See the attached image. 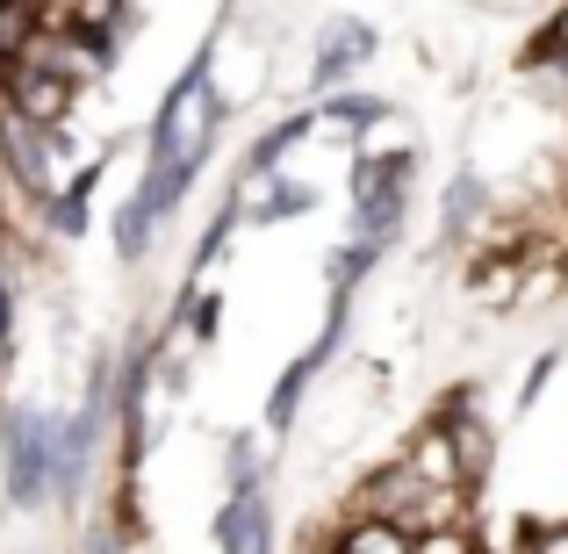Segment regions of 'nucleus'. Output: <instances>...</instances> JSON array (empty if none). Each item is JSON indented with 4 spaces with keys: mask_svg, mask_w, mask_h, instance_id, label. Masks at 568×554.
<instances>
[{
    "mask_svg": "<svg viewBox=\"0 0 568 554\" xmlns=\"http://www.w3.org/2000/svg\"><path fill=\"white\" fill-rule=\"evenodd\" d=\"M346 512L388 518V526H403V533H417V541H425V533H439V526H468V490L432 483L410 454H396V461H382V469H367L361 483H353Z\"/></svg>",
    "mask_w": 568,
    "mask_h": 554,
    "instance_id": "obj_1",
    "label": "nucleus"
},
{
    "mask_svg": "<svg viewBox=\"0 0 568 554\" xmlns=\"http://www.w3.org/2000/svg\"><path fill=\"white\" fill-rule=\"evenodd\" d=\"M410 194H417V152H353L346 167V209H353V238L367 245H396L410 223Z\"/></svg>",
    "mask_w": 568,
    "mask_h": 554,
    "instance_id": "obj_2",
    "label": "nucleus"
},
{
    "mask_svg": "<svg viewBox=\"0 0 568 554\" xmlns=\"http://www.w3.org/2000/svg\"><path fill=\"white\" fill-rule=\"evenodd\" d=\"M51 446H58V411L0 403V490L14 512L51 504Z\"/></svg>",
    "mask_w": 568,
    "mask_h": 554,
    "instance_id": "obj_3",
    "label": "nucleus"
},
{
    "mask_svg": "<svg viewBox=\"0 0 568 554\" xmlns=\"http://www.w3.org/2000/svg\"><path fill=\"white\" fill-rule=\"evenodd\" d=\"M346 318H353V295H332V318H324V332L310 339V346L295 353L288 367H281V382H274V389H266V432H288L295 417H303V396H310V382L332 367L338 339H346Z\"/></svg>",
    "mask_w": 568,
    "mask_h": 554,
    "instance_id": "obj_4",
    "label": "nucleus"
},
{
    "mask_svg": "<svg viewBox=\"0 0 568 554\" xmlns=\"http://www.w3.org/2000/svg\"><path fill=\"white\" fill-rule=\"evenodd\" d=\"M382 37L367 14H332V22L317 29V51H310V94H338V87H353L367 66H375Z\"/></svg>",
    "mask_w": 568,
    "mask_h": 554,
    "instance_id": "obj_5",
    "label": "nucleus"
},
{
    "mask_svg": "<svg viewBox=\"0 0 568 554\" xmlns=\"http://www.w3.org/2000/svg\"><path fill=\"white\" fill-rule=\"evenodd\" d=\"M0 87H8V109L29 115V123H43V130H65L72 101H80V87H72L58 66H43V58H14V66H0Z\"/></svg>",
    "mask_w": 568,
    "mask_h": 554,
    "instance_id": "obj_6",
    "label": "nucleus"
},
{
    "mask_svg": "<svg viewBox=\"0 0 568 554\" xmlns=\"http://www.w3.org/2000/svg\"><path fill=\"white\" fill-rule=\"evenodd\" d=\"M439 425H446V440H454V454H460L468 490H483L489 469H497V432H489V417L475 411V389H454V396L439 403Z\"/></svg>",
    "mask_w": 568,
    "mask_h": 554,
    "instance_id": "obj_7",
    "label": "nucleus"
},
{
    "mask_svg": "<svg viewBox=\"0 0 568 554\" xmlns=\"http://www.w3.org/2000/svg\"><path fill=\"white\" fill-rule=\"evenodd\" d=\"M216 554H274V504H266V490H223Z\"/></svg>",
    "mask_w": 568,
    "mask_h": 554,
    "instance_id": "obj_8",
    "label": "nucleus"
},
{
    "mask_svg": "<svg viewBox=\"0 0 568 554\" xmlns=\"http://www.w3.org/2000/svg\"><path fill=\"white\" fill-rule=\"evenodd\" d=\"M317 130H324V123H317V109H288L281 123H266L260 138L245 144V167H237V181H274V173L288 167V159L303 152V144L317 138Z\"/></svg>",
    "mask_w": 568,
    "mask_h": 554,
    "instance_id": "obj_9",
    "label": "nucleus"
},
{
    "mask_svg": "<svg viewBox=\"0 0 568 554\" xmlns=\"http://www.w3.org/2000/svg\"><path fill=\"white\" fill-rule=\"evenodd\" d=\"M483 216H489V181L460 167L439 194V245H468V238L483 231Z\"/></svg>",
    "mask_w": 568,
    "mask_h": 554,
    "instance_id": "obj_10",
    "label": "nucleus"
},
{
    "mask_svg": "<svg viewBox=\"0 0 568 554\" xmlns=\"http://www.w3.org/2000/svg\"><path fill=\"white\" fill-rule=\"evenodd\" d=\"M317 554H417V533L388 526V518H361V512H346V526L324 533Z\"/></svg>",
    "mask_w": 568,
    "mask_h": 554,
    "instance_id": "obj_11",
    "label": "nucleus"
},
{
    "mask_svg": "<svg viewBox=\"0 0 568 554\" xmlns=\"http://www.w3.org/2000/svg\"><path fill=\"white\" fill-rule=\"evenodd\" d=\"M94 181H101V159H87L80 173H65V181H58V194L43 202L51 238H87V223H94Z\"/></svg>",
    "mask_w": 568,
    "mask_h": 554,
    "instance_id": "obj_12",
    "label": "nucleus"
},
{
    "mask_svg": "<svg viewBox=\"0 0 568 554\" xmlns=\"http://www.w3.org/2000/svg\"><path fill=\"white\" fill-rule=\"evenodd\" d=\"M245 188H252L245 223H260V231H274V223L310 216V209H317V188H310V181H295V173H274V181H245Z\"/></svg>",
    "mask_w": 568,
    "mask_h": 554,
    "instance_id": "obj_13",
    "label": "nucleus"
},
{
    "mask_svg": "<svg viewBox=\"0 0 568 554\" xmlns=\"http://www.w3.org/2000/svg\"><path fill=\"white\" fill-rule=\"evenodd\" d=\"M58 0H0V66H14V58L37 51V37L58 22Z\"/></svg>",
    "mask_w": 568,
    "mask_h": 554,
    "instance_id": "obj_14",
    "label": "nucleus"
},
{
    "mask_svg": "<svg viewBox=\"0 0 568 554\" xmlns=\"http://www.w3.org/2000/svg\"><path fill=\"white\" fill-rule=\"evenodd\" d=\"M317 123L332 130V138H367L375 123H388V101L361 94V87H338V94H317Z\"/></svg>",
    "mask_w": 568,
    "mask_h": 554,
    "instance_id": "obj_15",
    "label": "nucleus"
},
{
    "mask_svg": "<svg viewBox=\"0 0 568 554\" xmlns=\"http://www.w3.org/2000/svg\"><path fill=\"white\" fill-rule=\"evenodd\" d=\"M159 231H166V223H159L152 202L130 188V202L115 209V260H123V266H144V260H152V245H159Z\"/></svg>",
    "mask_w": 568,
    "mask_h": 554,
    "instance_id": "obj_16",
    "label": "nucleus"
},
{
    "mask_svg": "<svg viewBox=\"0 0 568 554\" xmlns=\"http://www.w3.org/2000/svg\"><path fill=\"white\" fill-rule=\"evenodd\" d=\"M526 87L547 101V109L568 115V51H561V43H547V37L526 43Z\"/></svg>",
    "mask_w": 568,
    "mask_h": 554,
    "instance_id": "obj_17",
    "label": "nucleus"
},
{
    "mask_svg": "<svg viewBox=\"0 0 568 554\" xmlns=\"http://www.w3.org/2000/svg\"><path fill=\"white\" fill-rule=\"evenodd\" d=\"M223 490H266V454L252 432H231L223 440Z\"/></svg>",
    "mask_w": 568,
    "mask_h": 554,
    "instance_id": "obj_18",
    "label": "nucleus"
},
{
    "mask_svg": "<svg viewBox=\"0 0 568 554\" xmlns=\"http://www.w3.org/2000/svg\"><path fill=\"white\" fill-rule=\"evenodd\" d=\"M417 554H483V541H475V526H439L417 541Z\"/></svg>",
    "mask_w": 568,
    "mask_h": 554,
    "instance_id": "obj_19",
    "label": "nucleus"
},
{
    "mask_svg": "<svg viewBox=\"0 0 568 554\" xmlns=\"http://www.w3.org/2000/svg\"><path fill=\"white\" fill-rule=\"evenodd\" d=\"M532 554H568V518H555V526H532Z\"/></svg>",
    "mask_w": 568,
    "mask_h": 554,
    "instance_id": "obj_20",
    "label": "nucleus"
},
{
    "mask_svg": "<svg viewBox=\"0 0 568 554\" xmlns=\"http://www.w3.org/2000/svg\"><path fill=\"white\" fill-rule=\"evenodd\" d=\"M0 346H14V281L0 266Z\"/></svg>",
    "mask_w": 568,
    "mask_h": 554,
    "instance_id": "obj_21",
    "label": "nucleus"
},
{
    "mask_svg": "<svg viewBox=\"0 0 568 554\" xmlns=\"http://www.w3.org/2000/svg\"><path fill=\"white\" fill-rule=\"evenodd\" d=\"M87 554H130V541H123V526H109V533H94V547Z\"/></svg>",
    "mask_w": 568,
    "mask_h": 554,
    "instance_id": "obj_22",
    "label": "nucleus"
},
{
    "mask_svg": "<svg viewBox=\"0 0 568 554\" xmlns=\"http://www.w3.org/2000/svg\"><path fill=\"white\" fill-rule=\"evenodd\" d=\"M504 554H532V533H518V547H504Z\"/></svg>",
    "mask_w": 568,
    "mask_h": 554,
    "instance_id": "obj_23",
    "label": "nucleus"
}]
</instances>
